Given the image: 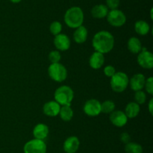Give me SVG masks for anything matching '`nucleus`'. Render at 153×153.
Wrapping results in <instances>:
<instances>
[{
    "mask_svg": "<svg viewBox=\"0 0 153 153\" xmlns=\"http://www.w3.org/2000/svg\"><path fill=\"white\" fill-rule=\"evenodd\" d=\"M106 18L108 23L114 27H121L126 22V16L118 8L109 10Z\"/></svg>",
    "mask_w": 153,
    "mask_h": 153,
    "instance_id": "nucleus-7",
    "label": "nucleus"
},
{
    "mask_svg": "<svg viewBox=\"0 0 153 153\" xmlns=\"http://www.w3.org/2000/svg\"><path fill=\"white\" fill-rule=\"evenodd\" d=\"M103 72H104V74L105 75L108 77H111L114 75V74L116 73V69L114 66L112 65H106L105 67L104 68V70H103Z\"/></svg>",
    "mask_w": 153,
    "mask_h": 153,
    "instance_id": "nucleus-29",
    "label": "nucleus"
},
{
    "mask_svg": "<svg viewBox=\"0 0 153 153\" xmlns=\"http://www.w3.org/2000/svg\"><path fill=\"white\" fill-rule=\"evenodd\" d=\"M148 109H149V112L151 115H152L153 112V99L151 98L149 100V104H148Z\"/></svg>",
    "mask_w": 153,
    "mask_h": 153,
    "instance_id": "nucleus-32",
    "label": "nucleus"
},
{
    "mask_svg": "<svg viewBox=\"0 0 153 153\" xmlns=\"http://www.w3.org/2000/svg\"><path fill=\"white\" fill-rule=\"evenodd\" d=\"M109 119L112 124L117 128H122L127 124L128 118L123 111L114 110L110 113Z\"/></svg>",
    "mask_w": 153,
    "mask_h": 153,
    "instance_id": "nucleus-11",
    "label": "nucleus"
},
{
    "mask_svg": "<svg viewBox=\"0 0 153 153\" xmlns=\"http://www.w3.org/2000/svg\"><path fill=\"white\" fill-rule=\"evenodd\" d=\"M83 111L88 116H97L101 113V102L95 98L88 100L84 104Z\"/></svg>",
    "mask_w": 153,
    "mask_h": 153,
    "instance_id": "nucleus-8",
    "label": "nucleus"
},
{
    "mask_svg": "<svg viewBox=\"0 0 153 153\" xmlns=\"http://www.w3.org/2000/svg\"><path fill=\"white\" fill-rule=\"evenodd\" d=\"M61 119L64 122H69L73 118L74 116V112L72 109L71 105H63L60 108L59 114Z\"/></svg>",
    "mask_w": 153,
    "mask_h": 153,
    "instance_id": "nucleus-22",
    "label": "nucleus"
},
{
    "mask_svg": "<svg viewBox=\"0 0 153 153\" xmlns=\"http://www.w3.org/2000/svg\"><path fill=\"white\" fill-rule=\"evenodd\" d=\"M88 28L85 26H81L78 28H75L73 33V40L77 44H83L88 39Z\"/></svg>",
    "mask_w": 153,
    "mask_h": 153,
    "instance_id": "nucleus-17",
    "label": "nucleus"
},
{
    "mask_svg": "<svg viewBox=\"0 0 153 153\" xmlns=\"http://www.w3.org/2000/svg\"><path fill=\"white\" fill-rule=\"evenodd\" d=\"M49 62L51 63H58L60 62L61 59V55L58 50H52L51 51L48 56Z\"/></svg>",
    "mask_w": 153,
    "mask_h": 153,
    "instance_id": "nucleus-27",
    "label": "nucleus"
},
{
    "mask_svg": "<svg viewBox=\"0 0 153 153\" xmlns=\"http://www.w3.org/2000/svg\"><path fill=\"white\" fill-rule=\"evenodd\" d=\"M134 102L140 104H143L146 100V94L143 90H139V91L135 92L134 94Z\"/></svg>",
    "mask_w": 153,
    "mask_h": 153,
    "instance_id": "nucleus-26",
    "label": "nucleus"
},
{
    "mask_svg": "<svg viewBox=\"0 0 153 153\" xmlns=\"http://www.w3.org/2000/svg\"><path fill=\"white\" fill-rule=\"evenodd\" d=\"M145 82H146V77L143 74H136L133 75L129 80V83L128 85L130 86V88L131 90L134 92L139 91V90H143L144 88Z\"/></svg>",
    "mask_w": 153,
    "mask_h": 153,
    "instance_id": "nucleus-14",
    "label": "nucleus"
},
{
    "mask_svg": "<svg viewBox=\"0 0 153 153\" xmlns=\"http://www.w3.org/2000/svg\"><path fill=\"white\" fill-rule=\"evenodd\" d=\"M145 90L146 92L150 95L153 94V78L152 76H149L147 79H146V82H145L144 85Z\"/></svg>",
    "mask_w": 153,
    "mask_h": 153,
    "instance_id": "nucleus-28",
    "label": "nucleus"
},
{
    "mask_svg": "<svg viewBox=\"0 0 153 153\" xmlns=\"http://www.w3.org/2000/svg\"><path fill=\"white\" fill-rule=\"evenodd\" d=\"M140 111V106L134 101L129 102L125 108V114L128 118H134L138 116Z\"/></svg>",
    "mask_w": 153,
    "mask_h": 153,
    "instance_id": "nucleus-19",
    "label": "nucleus"
},
{
    "mask_svg": "<svg viewBox=\"0 0 153 153\" xmlns=\"http://www.w3.org/2000/svg\"><path fill=\"white\" fill-rule=\"evenodd\" d=\"M9 1L12 3H14V4H17V3H19L20 2H22V0H9Z\"/></svg>",
    "mask_w": 153,
    "mask_h": 153,
    "instance_id": "nucleus-33",
    "label": "nucleus"
},
{
    "mask_svg": "<svg viewBox=\"0 0 153 153\" xmlns=\"http://www.w3.org/2000/svg\"><path fill=\"white\" fill-rule=\"evenodd\" d=\"M53 43L57 50L58 51L68 50L71 44L70 38L66 34H63V33H60L55 36Z\"/></svg>",
    "mask_w": 153,
    "mask_h": 153,
    "instance_id": "nucleus-10",
    "label": "nucleus"
},
{
    "mask_svg": "<svg viewBox=\"0 0 153 153\" xmlns=\"http://www.w3.org/2000/svg\"><path fill=\"white\" fill-rule=\"evenodd\" d=\"M134 30L136 33L141 36L146 35L150 31V26L145 20H137L134 24Z\"/></svg>",
    "mask_w": 153,
    "mask_h": 153,
    "instance_id": "nucleus-21",
    "label": "nucleus"
},
{
    "mask_svg": "<svg viewBox=\"0 0 153 153\" xmlns=\"http://www.w3.org/2000/svg\"><path fill=\"white\" fill-rule=\"evenodd\" d=\"M47 146L44 140L34 138L25 143L24 153H46Z\"/></svg>",
    "mask_w": 153,
    "mask_h": 153,
    "instance_id": "nucleus-6",
    "label": "nucleus"
},
{
    "mask_svg": "<svg viewBox=\"0 0 153 153\" xmlns=\"http://www.w3.org/2000/svg\"><path fill=\"white\" fill-rule=\"evenodd\" d=\"M105 63V56L104 54L101 53V52H99L95 51L94 52H93L91 54V56H90L89 58V64L91 66V68H92L93 69H97L101 68L103 66Z\"/></svg>",
    "mask_w": 153,
    "mask_h": 153,
    "instance_id": "nucleus-15",
    "label": "nucleus"
},
{
    "mask_svg": "<svg viewBox=\"0 0 153 153\" xmlns=\"http://www.w3.org/2000/svg\"><path fill=\"white\" fill-rule=\"evenodd\" d=\"M54 98L61 106L71 105L72 101L74 98V92L69 86H61L55 91Z\"/></svg>",
    "mask_w": 153,
    "mask_h": 153,
    "instance_id": "nucleus-3",
    "label": "nucleus"
},
{
    "mask_svg": "<svg viewBox=\"0 0 153 153\" xmlns=\"http://www.w3.org/2000/svg\"><path fill=\"white\" fill-rule=\"evenodd\" d=\"M130 140H131L130 135L128 133H126V132H123V133L120 134V140L123 143H128V142H130Z\"/></svg>",
    "mask_w": 153,
    "mask_h": 153,
    "instance_id": "nucleus-31",
    "label": "nucleus"
},
{
    "mask_svg": "<svg viewBox=\"0 0 153 153\" xmlns=\"http://www.w3.org/2000/svg\"><path fill=\"white\" fill-rule=\"evenodd\" d=\"M114 110H115V104L112 100H107L101 103V112L110 114Z\"/></svg>",
    "mask_w": 153,
    "mask_h": 153,
    "instance_id": "nucleus-24",
    "label": "nucleus"
},
{
    "mask_svg": "<svg viewBox=\"0 0 153 153\" xmlns=\"http://www.w3.org/2000/svg\"><path fill=\"white\" fill-rule=\"evenodd\" d=\"M125 152L126 153H143V147L140 144L134 142H128L125 145Z\"/></svg>",
    "mask_w": 153,
    "mask_h": 153,
    "instance_id": "nucleus-23",
    "label": "nucleus"
},
{
    "mask_svg": "<svg viewBox=\"0 0 153 153\" xmlns=\"http://www.w3.org/2000/svg\"><path fill=\"white\" fill-rule=\"evenodd\" d=\"M84 20V12L79 6H73L70 8L64 14V22L67 26L71 28H76L83 25Z\"/></svg>",
    "mask_w": 153,
    "mask_h": 153,
    "instance_id": "nucleus-2",
    "label": "nucleus"
},
{
    "mask_svg": "<svg viewBox=\"0 0 153 153\" xmlns=\"http://www.w3.org/2000/svg\"><path fill=\"white\" fill-rule=\"evenodd\" d=\"M32 133L34 138L44 140L49 135V128L44 123H38L34 126Z\"/></svg>",
    "mask_w": 153,
    "mask_h": 153,
    "instance_id": "nucleus-16",
    "label": "nucleus"
},
{
    "mask_svg": "<svg viewBox=\"0 0 153 153\" xmlns=\"http://www.w3.org/2000/svg\"><path fill=\"white\" fill-rule=\"evenodd\" d=\"M128 50L133 54H138L142 50V44L140 39L137 37L130 38L127 42Z\"/></svg>",
    "mask_w": 153,
    "mask_h": 153,
    "instance_id": "nucleus-20",
    "label": "nucleus"
},
{
    "mask_svg": "<svg viewBox=\"0 0 153 153\" xmlns=\"http://www.w3.org/2000/svg\"><path fill=\"white\" fill-rule=\"evenodd\" d=\"M129 78L128 75L123 71H117L111 77V87L115 92L120 93L125 91L128 86Z\"/></svg>",
    "mask_w": 153,
    "mask_h": 153,
    "instance_id": "nucleus-4",
    "label": "nucleus"
},
{
    "mask_svg": "<svg viewBox=\"0 0 153 153\" xmlns=\"http://www.w3.org/2000/svg\"><path fill=\"white\" fill-rule=\"evenodd\" d=\"M48 74L55 82H61L67 79L68 72L65 66L61 63H51L48 68Z\"/></svg>",
    "mask_w": 153,
    "mask_h": 153,
    "instance_id": "nucleus-5",
    "label": "nucleus"
},
{
    "mask_svg": "<svg viewBox=\"0 0 153 153\" xmlns=\"http://www.w3.org/2000/svg\"><path fill=\"white\" fill-rule=\"evenodd\" d=\"M137 63L140 67L145 69H152L153 68L152 52L147 50L146 48L142 47L141 51L137 54Z\"/></svg>",
    "mask_w": 153,
    "mask_h": 153,
    "instance_id": "nucleus-9",
    "label": "nucleus"
},
{
    "mask_svg": "<svg viewBox=\"0 0 153 153\" xmlns=\"http://www.w3.org/2000/svg\"><path fill=\"white\" fill-rule=\"evenodd\" d=\"M114 42V38L110 32L102 30L94 34L92 40V46L97 52L106 54L113 50Z\"/></svg>",
    "mask_w": 153,
    "mask_h": 153,
    "instance_id": "nucleus-1",
    "label": "nucleus"
},
{
    "mask_svg": "<svg viewBox=\"0 0 153 153\" xmlns=\"http://www.w3.org/2000/svg\"><path fill=\"white\" fill-rule=\"evenodd\" d=\"M120 0H106V4L107 8L110 10L117 9L120 6Z\"/></svg>",
    "mask_w": 153,
    "mask_h": 153,
    "instance_id": "nucleus-30",
    "label": "nucleus"
},
{
    "mask_svg": "<svg viewBox=\"0 0 153 153\" xmlns=\"http://www.w3.org/2000/svg\"><path fill=\"white\" fill-rule=\"evenodd\" d=\"M62 31V24L59 21H53L49 26V32L54 36L61 33Z\"/></svg>",
    "mask_w": 153,
    "mask_h": 153,
    "instance_id": "nucleus-25",
    "label": "nucleus"
},
{
    "mask_svg": "<svg viewBox=\"0 0 153 153\" xmlns=\"http://www.w3.org/2000/svg\"><path fill=\"white\" fill-rule=\"evenodd\" d=\"M80 146V140L76 136H68L65 140L63 148L66 153H76Z\"/></svg>",
    "mask_w": 153,
    "mask_h": 153,
    "instance_id": "nucleus-12",
    "label": "nucleus"
},
{
    "mask_svg": "<svg viewBox=\"0 0 153 153\" xmlns=\"http://www.w3.org/2000/svg\"><path fill=\"white\" fill-rule=\"evenodd\" d=\"M61 105L54 100H49L43 106V112L46 116L49 117H55L59 114Z\"/></svg>",
    "mask_w": 153,
    "mask_h": 153,
    "instance_id": "nucleus-13",
    "label": "nucleus"
},
{
    "mask_svg": "<svg viewBox=\"0 0 153 153\" xmlns=\"http://www.w3.org/2000/svg\"><path fill=\"white\" fill-rule=\"evenodd\" d=\"M109 9L104 4H96L91 9V15L96 19H103L107 16Z\"/></svg>",
    "mask_w": 153,
    "mask_h": 153,
    "instance_id": "nucleus-18",
    "label": "nucleus"
}]
</instances>
